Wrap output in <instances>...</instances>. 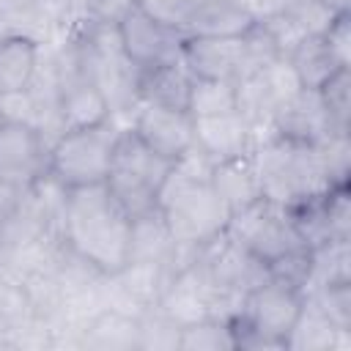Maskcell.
I'll list each match as a JSON object with an SVG mask.
<instances>
[{"instance_id":"cell-20","label":"cell","mask_w":351,"mask_h":351,"mask_svg":"<svg viewBox=\"0 0 351 351\" xmlns=\"http://www.w3.org/2000/svg\"><path fill=\"white\" fill-rule=\"evenodd\" d=\"M236 110V82L228 80H203L192 77L186 112L192 118H208Z\"/></svg>"},{"instance_id":"cell-22","label":"cell","mask_w":351,"mask_h":351,"mask_svg":"<svg viewBox=\"0 0 351 351\" xmlns=\"http://www.w3.org/2000/svg\"><path fill=\"white\" fill-rule=\"evenodd\" d=\"M321 101L329 112V121L337 132L348 134V115H351V88H348V69H340L335 77H329L321 88Z\"/></svg>"},{"instance_id":"cell-8","label":"cell","mask_w":351,"mask_h":351,"mask_svg":"<svg viewBox=\"0 0 351 351\" xmlns=\"http://www.w3.org/2000/svg\"><path fill=\"white\" fill-rule=\"evenodd\" d=\"M118 38L123 47V55L140 69H151L165 60L181 58V41L184 36L178 30H170L159 22H154L140 8L129 11L118 22Z\"/></svg>"},{"instance_id":"cell-14","label":"cell","mask_w":351,"mask_h":351,"mask_svg":"<svg viewBox=\"0 0 351 351\" xmlns=\"http://www.w3.org/2000/svg\"><path fill=\"white\" fill-rule=\"evenodd\" d=\"M192 74L181 58L156 63L151 69L137 71V99L143 104H159L173 110H186L189 104Z\"/></svg>"},{"instance_id":"cell-5","label":"cell","mask_w":351,"mask_h":351,"mask_svg":"<svg viewBox=\"0 0 351 351\" xmlns=\"http://www.w3.org/2000/svg\"><path fill=\"white\" fill-rule=\"evenodd\" d=\"M118 132L121 129H115L112 121L60 132L58 140L49 145L47 173L63 189L104 184Z\"/></svg>"},{"instance_id":"cell-9","label":"cell","mask_w":351,"mask_h":351,"mask_svg":"<svg viewBox=\"0 0 351 351\" xmlns=\"http://www.w3.org/2000/svg\"><path fill=\"white\" fill-rule=\"evenodd\" d=\"M134 134L159 156L176 162L195 145V121L186 110L143 104L132 123Z\"/></svg>"},{"instance_id":"cell-10","label":"cell","mask_w":351,"mask_h":351,"mask_svg":"<svg viewBox=\"0 0 351 351\" xmlns=\"http://www.w3.org/2000/svg\"><path fill=\"white\" fill-rule=\"evenodd\" d=\"M197 252L181 250L162 219L159 208L140 214L132 219V233H129V261L126 263H159L167 266L173 274L178 271L176 263L184 258V263H192Z\"/></svg>"},{"instance_id":"cell-17","label":"cell","mask_w":351,"mask_h":351,"mask_svg":"<svg viewBox=\"0 0 351 351\" xmlns=\"http://www.w3.org/2000/svg\"><path fill=\"white\" fill-rule=\"evenodd\" d=\"M38 69V41L25 33L0 38V93L27 90Z\"/></svg>"},{"instance_id":"cell-2","label":"cell","mask_w":351,"mask_h":351,"mask_svg":"<svg viewBox=\"0 0 351 351\" xmlns=\"http://www.w3.org/2000/svg\"><path fill=\"white\" fill-rule=\"evenodd\" d=\"M250 156L258 173L261 197L282 208H296L335 189L321 145L271 134L258 143Z\"/></svg>"},{"instance_id":"cell-25","label":"cell","mask_w":351,"mask_h":351,"mask_svg":"<svg viewBox=\"0 0 351 351\" xmlns=\"http://www.w3.org/2000/svg\"><path fill=\"white\" fill-rule=\"evenodd\" d=\"M288 11L299 19V25L307 30V36H324L332 27V22L343 14L329 0H296Z\"/></svg>"},{"instance_id":"cell-11","label":"cell","mask_w":351,"mask_h":351,"mask_svg":"<svg viewBox=\"0 0 351 351\" xmlns=\"http://www.w3.org/2000/svg\"><path fill=\"white\" fill-rule=\"evenodd\" d=\"M271 132L277 137H288V140L318 145L329 134H335L337 129L329 121V112H326V107L321 101V93L310 90V88H302L288 104L280 107V112L274 115Z\"/></svg>"},{"instance_id":"cell-1","label":"cell","mask_w":351,"mask_h":351,"mask_svg":"<svg viewBox=\"0 0 351 351\" xmlns=\"http://www.w3.org/2000/svg\"><path fill=\"white\" fill-rule=\"evenodd\" d=\"M132 219L118 206L107 184L66 189L60 211V239L69 252L99 274H115L129 261Z\"/></svg>"},{"instance_id":"cell-21","label":"cell","mask_w":351,"mask_h":351,"mask_svg":"<svg viewBox=\"0 0 351 351\" xmlns=\"http://www.w3.org/2000/svg\"><path fill=\"white\" fill-rule=\"evenodd\" d=\"M178 348H184V351H225V348H236L230 321L228 318H206V321L181 326Z\"/></svg>"},{"instance_id":"cell-26","label":"cell","mask_w":351,"mask_h":351,"mask_svg":"<svg viewBox=\"0 0 351 351\" xmlns=\"http://www.w3.org/2000/svg\"><path fill=\"white\" fill-rule=\"evenodd\" d=\"M134 8L137 0H82L85 19L96 25H118Z\"/></svg>"},{"instance_id":"cell-24","label":"cell","mask_w":351,"mask_h":351,"mask_svg":"<svg viewBox=\"0 0 351 351\" xmlns=\"http://www.w3.org/2000/svg\"><path fill=\"white\" fill-rule=\"evenodd\" d=\"M206 0H137V8L143 14H148L154 22L178 30L184 36V27L189 25V19L195 16V11L203 5Z\"/></svg>"},{"instance_id":"cell-13","label":"cell","mask_w":351,"mask_h":351,"mask_svg":"<svg viewBox=\"0 0 351 351\" xmlns=\"http://www.w3.org/2000/svg\"><path fill=\"white\" fill-rule=\"evenodd\" d=\"M195 121V148L203 151L211 162L244 156L252 151V129L239 110L192 118Z\"/></svg>"},{"instance_id":"cell-29","label":"cell","mask_w":351,"mask_h":351,"mask_svg":"<svg viewBox=\"0 0 351 351\" xmlns=\"http://www.w3.org/2000/svg\"><path fill=\"white\" fill-rule=\"evenodd\" d=\"M22 195H25L22 186H16V184L0 178V228L5 225V219H8V217L14 214V208L19 206Z\"/></svg>"},{"instance_id":"cell-6","label":"cell","mask_w":351,"mask_h":351,"mask_svg":"<svg viewBox=\"0 0 351 351\" xmlns=\"http://www.w3.org/2000/svg\"><path fill=\"white\" fill-rule=\"evenodd\" d=\"M225 230L266 266L299 247H307L296 230L291 211L263 197L233 214Z\"/></svg>"},{"instance_id":"cell-16","label":"cell","mask_w":351,"mask_h":351,"mask_svg":"<svg viewBox=\"0 0 351 351\" xmlns=\"http://www.w3.org/2000/svg\"><path fill=\"white\" fill-rule=\"evenodd\" d=\"M252 27H255V19L239 0H206L184 27V38L186 36L230 38V36H244Z\"/></svg>"},{"instance_id":"cell-3","label":"cell","mask_w":351,"mask_h":351,"mask_svg":"<svg viewBox=\"0 0 351 351\" xmlns=\"http://www.w3.org/2000/svg\"><path fill=\"white\" fill-rule=\"evenodd\" d=\"M156 208L167 222L176 244L189 252H197L230 222V211L214 192L211 181L184 173L176 167V162L159 189Z\"/></svg>"},{"instance_id":"cell-19","label":"cell","mask_w":351,"mask_h":351,"mask_svg":"<svg viewBox=\"0 0 351 351\" xmlns=\"http://www.w3.org/2000/svg\"><path fill=\"white\" fill-rule=\"evenodd\" d=\"M82 346H90V348H137L140 346V318L118 313V310H104L85 329Z\"/></svg>"},{"instance_id":"cell-4","label":"cell","mask_w":351,"mask_h":351,"mask_svg":"<svg viewBox=\"0 0 351 351\" xmlns=\"http://www.w3.org/2000/svg\"><path fill=\"white\" fill-rule=\"evenodd\" d=\"M170 170L173 162L151 151L129 126L118 132L104 184L118 200V206L129 214V219H134L156 208L159 189Z\"/></svg>"},{"instance_id":"cell-28","label":"cell","mask_w":351,"mask_h":351,"mask_svg":"<svg viewBox=\"0 0 351 351\" xmlns=\"http://www.w3.org/2000/svg\"><path fill=\"white\" fill-rule=\"evenodd\" d=\"M247 11H250V16L255 19V22H263V19H269V16H274V14H282V11H288L296 0H239Z\"/></svg>"},{"instance_id":"cell-7","label":"cell","mask_w":351,"mask_h":351,"mask_svg":"<svg viewBox=\"0 0 351 351\" xmlns=\"http://www.w3.org/2000/svg\"><path fill=\"white\" fill-rule=\"evenodd\" d=\"M49 143L44 134L22 121L0 118V178L27 189L47 173Z\"/></svg>"},{"instance_id":"cell-12","label":"cell","mask_w":351,"mask_h":351,"mask_svg":"<svg viewBox=\"0 0 351 351\" xmlns=\"http://www.w3.org/2000/svg\"><path fill=\"white\" fill-rule=\"evenodd\" d=\"M112 110L101 88L88 80L80 69L71 71L63 82H58V121L60 132L66 129H82V126H96L110 121Z\"/></svg>"},{"instance_id":"cell-27","label":"cell","mask_w":351,"mask_h":351,"mask_svg":"<svg viewBox=\"0 0 351 351\" xmlns=\"http://www.w3.org/2000/svg\"><path fill=\"white\" fill-rule=\"evenodd\" d=\"M348 11H343L335 22H332V27L324 33V38H326V44L332 47V52H335V58L343 63V66H348V55H351V30H348Z\"/></svg>"},{"instance_id":"cell-15","label":"cell","mask_w":351,"mask_h":351,"mask_svg":"<svg viewBox=\"0 0 351 351\" xmlns=\"http://www.w3.org/2000/svg\"><path fill=\"white\" fill-rule=\"evenodd\" d=\"M208 181H211L214 192L222 197V203L228 206L230 217L239 214L241 208L252 206L255 200H261V184H258V173H255L250 154L214 162Z\"/></svg>"},{"instance_id":"cell-18","label":"cell","mask_w":351,"mask_h":351,"mask_svg":"<svg viewBox=\"0 0 351 351\" xmlns=\"http://www.w3.org/2000/svg\"><path fill=\"white\" fill-rule=\"evenodd\" d=\"M285 60H288L291 69L296 71L299 85H302V88H310V90H318V88H321L329 77H335L340 69H348V66H343V63L335 58V52H332V47L326 44L324 36H307Z\"/></svg>"},{"instance_id":"cell-23","label":"cell","mask_w":351,"mask_h":351,"mask_svg":"<svg viewBox=\"0 0 351 351\" xmlns=\"http://www.w3.org/2000/svg\"><path fill=\"white\" fill-rule=\"evenodd\" d=\"M255 25L266 33V38L271 41V47H274V52H277L280 58H288V55L307 38V30L299 25V19H296L291 11L274 14V16L263 19V22H255Z\"/></svg>"}]
</instances>
